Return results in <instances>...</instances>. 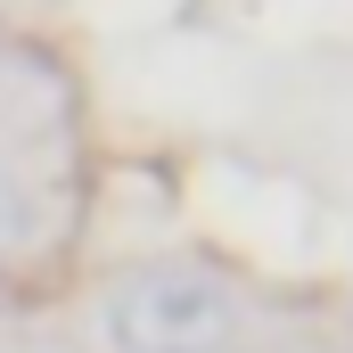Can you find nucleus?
<instances>
[{
    "instance_id": "nucleus-1",
    "label": "nucleus",
    "mask_w": 353,
    "mask_h": 353,
    "mask_svg": "<svg viewBox=\"0 0 353 353\" xmlns=\"http://www.w3.org/2000/svg\"><path fill=\"white\" fill-rule=\"evenodd\" d=\"M107 337L123 353H230L239 304L205 271H132L107 296Z\"/></svg>"
}]
</instances>
